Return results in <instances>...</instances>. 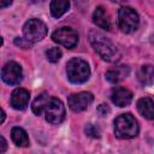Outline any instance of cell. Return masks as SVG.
I'll return each mask as SVG.
<instances>
[{
    "label": "cell",
    "instance_id": "cell-23",
    "mask_svg": "<svg viewBox=\"0 0 154 154\" xmlns=\"http://www.w3.org/2000/svg\"><path fill=\"white\" fill-rule=\"evenodd\" d=\"M0 141H1V144H0V153H4L7 148V143H6V140L4 138V136H0Z\"/></svg>",
    "mask_w": 154,
    "mask_h": 154
},
{
    "label": "cell",
    "instance_id": "cell-3",
    "mask_svg": "<svg viewBox=\"0 0 154 154\" xmlns=\"http://www.w3.org/2000/svg\"><path fill=\"white\" fill-rule=\"evenodd\" d=\"M66 75L71 83L82 84L89 79L90 67L85 60L81 58H72L66 64Z\"/></svg>",
    "mask_w": 154,
    "mask_h": 154
},
{
    "label": "cell",
    "instance_id": "cell-2",
    "mask_svg": "<svg viewBox=\"0 0 154 154\" xmlns=\"http://www.w3.org/2000/svg\"><path fill=\"white\" fill-rule=\"evenodd\" d=\"M114 135L122 140H130L138 135V123L131 113H123L118 116L114 122Z\"/></svg>",
    "mask_w": 154,
    "mask_h": 154
},
{
    "label": "cell",
    "instance_id": "cell-17",
    "mask_svg": "<svg viewBox=\"0 0 154 154\" xmlns=\"http://www.w3.org/2000/svg\"><path fill=\"white\" fill-rule=\"evenodd\" d=\"M70 7V1L69 0H52L49 8H51V14L54 18H60L64 13L67 12Z\"/></svg>",
    "mask_w": 154,
    "mask_h": 154
},
{
    "label": "cell",
    "instance_id": "cell-21",
    "mask_svg": "<svg viewBox=\"0 0 154 154\" xmlns=\"http://www.w3.org/2000/svg\"><path fill=\"white\" fill-rule=\"evenodd\" d=\"M84 131H85V134H87L88 136H91V137H100V132H99L97 128L94 126L93 124H88V125L85 126Z\"/></svg>",
    "mask_w": 154,
    "mask_h": 154
},
{
    "label": "cell",
    "instance_id": "cell-15",
    "mask_svg": "<svg viewBox=\"0 0 154 154\" xmlns=\"http://www.w3.org/2000/svg\"><path fill=\"white\" fill-rule=\"evenodd\" d=\"M137 79L143 85L154 84V65L150 64L142 65L137 71Z\"/></svg>",
    "mask_w": 154,
    "mask_h": 154
},
{
    "label": "cell",
    "instance_id": "cell-14",
    "mask_svg": "<svg viewBox=\"0 0 154 154\" xmlns=\"http://www.w3.org/2000/svg\"><path fill=\"white\" fill-rule=\"evenodd\" d=\"M137 109L142 117L149 120H154V101L150 97H141L137 101Z\"/></svg>",
    "mask_w": 154,
    "mask_h": 154
},
{
    "label": "cell",
    "instance_id": "cell-1",
    "mask_svg": "<svg viewBox=\"0 0 154 154\" xmlns=\"http://www.w3.org/2000/svg\"><path fill=\"white\" fill-rule=\"evenodd\" d=\"M89 42L93 46L94 51L106 61L116 63L120 59V52L117 48V46L103 34L100 31L93 29L88 34Z\"/></svg>",
    "mask_w": 154,
    "mask_h": 154
},
{
    "label": "cell",
    "instance_id": "cell-16",
    "mask_svg": "<svg viewBox=\"0 0 154 154\" xmlns=\"http://www.w3.org/2000/svg\"><path fill=\"white\" fill-rule=\"evenodd\" d=\"M11 138L18 147H28L29 146V137L24 129L19 126H14L11 130Z\"/></svg>",
    "mask_w": 154,
    "mask_h": 154
},
{
    "label": "cell",
    "instance_id": "cell-13",
    "mask_svg": "<svg viewBox=\"0 0 154 154\" xmlns=\"http://www.w3.org/2000/svg\"><path fill=\"white\" fill-rule=\"evenodd\" d=\"M93 22L101 29L105 30H111L112 23H111V17L107 13V11L102 6H97L93 13Z\"/></svg>",
    "mask_w": 154,
    "mask_h": 154
},
{
    "label": "cell",
    "instance_id": "cell-8",
    "mask_svg": "<svg viewBox=\"0 0 154 154\" xmlns=\"http://www.w3.org/2000/svg\"><path fill=\"white\" fill-rule=\"evenodd\" d=\"M1 78L8 85H17L23 79L22 66L16 61H8L1 70Z\"/></svg>",
    "mask_w": 154,
    "mask_h": 154
},
{
    "label": "cell",
    "instance_id": "cell-9",
    "mask_svg": "<svg viewBox=\"0 0 154 154\" xmlns=\"http://www.w3.org/2000/svg\"><path fill=\"white\" fill-rule=\"evenodd\" d=\"M93 100H94V96H93L91 93L81 91V93L71 94L67 99V105H69V107L72 112L78 113V112L85 111L90 106Z\"/></svg>",
    "mask_w": 154,
    "mask_h": 154
},
{
    "label": "cell",
    "instance_id": "cell-7",
    "mask_svg": "<svg viewBox=\"0 0 154 154\" xmlns=\"http://www.w3.org/2000/svg\"><path fill=\"white\" fill-rule=\"evenodd\" d=\"M46 120L51 124H60L65 119V106L61 100L51 97L45 109Z\"/></svg>",
    "mask_w": 154,
    "mask_h": 154
},
{
    "label": "cell",
    "instance_id": "cell-22",
    "mask_svg": "<svg viewBox=\"0 0 154 154\" xmlns=\"http://www.w3.org/2000/svg\"><path fill=\"white\" fill-rule=\"evenodd\" d=\"M108 112H109V108L107 107V105L101 103V105L97 106V113H99L100 116H106Z\"/></svg>",
    "mask_w": 154,
    "mask_h": 154
},
{
    "label": "cell",
    "instance_id": "cell-20",
    "mask_svg": "<svg viewBox=\"0 0 154 154\" xmlns=\"http://www.w3.org/2000/svg\"><path fill=\"white\" fill-rule=\"evenodd\" d=\"M31 43L32 42H30L25 37H16L14 38V45L20 47V48H23V49H29L31 47Z\"/></svg>",
    "mask_w": 154,
    "mask_h": 154
},
{
    "label": "cell",
    "instance_id": "cell-24",
    "mask_svg": "<svg viewBox=\"0 0 154 154\" xmlns=\"http://www.w3.org/2000/svg\"><path fill=\"white\" fill-rule=\"evenodd\" d=\"M12 1H13V0H0V7H1V8H5V7L10 6V5L12 4Z\"/></svg>",
    "mask_w": 154,
    "mask_h": 154
},
{
    "label": "cell",
    "instance_id": "cell-4",
    "mask_svg": "<svg viewBox=\"0 0 154 154\" xmlns=\"http://www.w3.org/2000/svg\"><path fill=\"white\" fill-rule=\"evenodd\" d=\"M140 24V18L137 12L129 7V6H124L119 10L118 12V26L119 29L125 32V34H130L134 32Z\"/></svg>",
    "mask_w": 154,
    "mask_h": 154
},
{
    "label": "cell",
    "instance_id": "cell-25",
    "mask_svg": "<svg viewBox=\"0 0 154 154\" xmlns=\"http://www.w3.org/2000/svg\"><path fill=\"white\" fill-rule=\"evenodd\" d=\"M4 120H5V112H4V109L1 111V123H4Z\"/></svg>",
    "mask_w": 154,
    "mask_h": 154
},
{
    "label": "cell",
    "instance_id": "cell-12",
    "mask_svg": "<svg viewBox=\"0 0 154 154\" xmlns=\"http://www.w3.org/2000/svg\"><path fill=\"white\" fill-rule=\"evenodd\" d=\"M130 73V67L128 65H119V66H114L112 69H109L106 72V79L112 83V84H117L119 82H122L124 78H126Z\"/></svg>",
    "mask_w": 154,
    "mask_h": 154
},
{
    "label": "cell",
    "instance_id": "cell-10",
    "mask_svg": "<svg viewBox=\"0 0 154 154\" xmlns=\"http://www.w3.org/2000/svg\"><path fill=\"white\" fill-rule=\"evenodd\" d=\"M30 100V93L24 89V88H16L12 94H11V99H10V103L14 109L22 111L25 109L28 103Z\"/></svg>",
    "mask_w": 154,
    "mask_h": 154
},
{
    "label": "cell",
    "instance_id": "cell-6",
    "mask_svg": "<svg viewBox=\"0 0 154 154\" xmlns=\"http://www.w3.org/2000/svg\"><path fill=\"white\" fill-rule=\"evenodd\" d=\"M52 38L54 42L66 48H73L78 43V34L70 26H61L54 30L52 34Z\"/></svg>",
    "mask_w": 154,
    "mask_h": 154
},
{
    "label": "cell",
    "instance_id": "cell-19",
    "mask_svg": "<svg viewBox=\"0 0 154 154\" xmlns=\"http://www.w3.org/2000/svg\"><path fill=\"white\" fill-rule=\"evenodd\" d=\"M61 51L57 47H53V48H49L48 51H46V57L48 59V61L51 63H58L61 58Z\"/></svg>",
    "mask_w": 154,
    "mask_h": 154
},
{
    "label": "cell",
    "instance_id": "cell-18",
    "mask_svg": "<svg viewBox=\"0 0 154 154\" xmlns=\"http://www.w3.org/2000/svg\"><path fill=\"white\" fill-rule=\"evenodd\" d=\"M49 100H51V96H49L47 93H41V94L34 100V102H32V105H31V109H32L34 114L41 116V113L46 109V106L48 105Z\"/></svg>",
    "mask_w": 154,
    "mask_h": 154
},
{
    "label": "cell",
    "instance_id": "cell-11",
    "mask_svg": "<svg viewBox=\"0 0 154 154\" xmlns=\"http://www.w3.org/2000/svg\"><path fill=\"white\" fill-rule=\"evenodd\" d=\"M112 102L118 107H125L131 103L132 101V93L123 87H117L112 90L111 94Z\"/></svg>",
    "mask_w": 154,
    "mask_h": 154
},
{
    "label": "cell",
    "instance_id": "cell-5",
    "mask_svg": "<svg viewBox=\"0 0 154 154\" xmlns=\"http://www.w3.org/2000/svg\"><path fill=\"white\" fill-rule=\"evenodd\" d=\"M47 35L46 24L38 18H31L23 25V36L30 42H38Z\"/></svg>",
    "mask_w": 154,
    "mask_h": 154
}]
</instances>
